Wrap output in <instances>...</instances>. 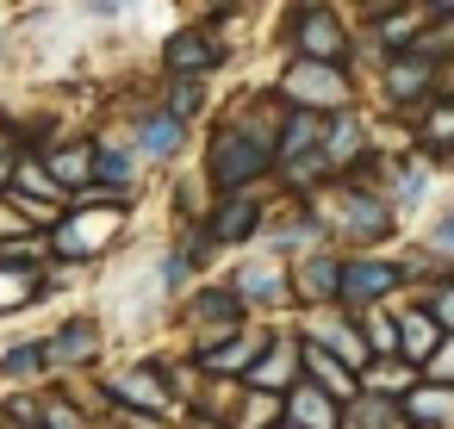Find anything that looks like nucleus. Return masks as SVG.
<instances>
[{"instance_id": "4", "label": "nucleus", "mask_w": 454, "mask_h": 429, "mask_svg": "<svg viewBox=\"0 0 454 429\" xmlns=\"http://www.w3.org/2000/svg\"><path fill=\"white\" fill-rule=\"evenodd\" d=\"M44 342H51V379H75V373H94V367H100V355H106V324H100L94 311H63V317L44 330Z\"/></svg>"}, {"instance_id": "32", "label": "nucleus", "mask_w": 454, "mask_h": 429, "mask_svg": "<svg viewBox=\"0 0 454 429\" xmlns=\"http://www.w3.org/2000/svg\"><path fill=\"white\" fill-rule=\"evenodd\" d=\"M361 324H367V355H380V361H398V317L361 311Z\"/></svg>"}, {"instance_id": "37", "label": "nucleus", "mask_w": 454, "mask_h": 429, "mask_svg": "<svg viewBox=\"0 0 454 429\" xmlns=\"http://www.w3.org/2000/svg\"><path fill=\"white\" fill-rule=\"evenodd\" d=\"M429 243H435V249H442V255H454V212H448V218H442V224H435V237H429Z\"/></svg>"}, {"instance_id": "33", "label": "nucleus", "mask_w": 454, "mask_h": 429, "mask_svg": "<svg viewBox=\"0 0 454 429\" xmlns=\"http://www.w3.org/2000/svg\"><path fill=\"white\" fill-rule=\"evenodd\" d=\"M7 237H32V224H26V212L7 193H0V243H7Z\"/></svg>"}, {"instance_id": "23", "label": "nucleus", "mask_w": 454, "mask_h": 429, "mask_svg": "<svg viewBox=\"0 0 454 429\" xmlns=\"http://www.w3.org/2000/svg\"><path fill=\"white\" fill-rule=\"evenodd\" d=\"M435 355H442V324L429 317V305L404 311V317H398V361H404V367H429Z\"/></svg>"}, {"instance_id": "10", "label": "nucleus", "mask_w": 454, "mask_h": 429, "mask_svg": "<svg viewBox=\"0 0 454 429\" xmlns=\"http://www.w3.org/2000/svg\"><path fill=\"white\" fill-rule=\"evenodd\" d=\"M137 168H144V162H137V150H131L125 137H113V131L94 137V181H88V187H100L106 199H125V206H131V199H137Z\"/></svg>"}, {"instance_id": "6", "label": "nucleus", "mask_w": 454, "mask_h": 429, "mask_svg": "<svg viewBox=\"0 0 454 429\" xmlns=\"http://www.w3.org/2000/svg\"><path fill=\"white\" fill-rule=\"evenodd\" d=\"M280 94H286V106H305V113H342L348 82H342L336 63H311V57H299V63L280 75Z\"/></svg>"}, {"instance_id": "16", "label": "nucleus", "mask_w": 454, "mask_h": 429, "mask_svg": "<svg viewBox=\"0 0 454 429\" xmlns=\"http://www.w3.org/2000/svg\"><path fill=\"white\" fill-rule=\"evenodd\" d=\"M38 162L51 168V181L63 187V199H75V193L94 181V137H69V131H63L51 150H38Z\"/></svg>"}, {"instance_id": "3", "label": "nucleus", "mask_w": 454, "mask_h": 429, "mask_svg": "<svg viewBox=\"0 0 454 429\" xmlns=\"http://www.w3.org/2000/svg\"><path fill=\"white\" fill-rule=\"evenodd\" d=\"M94 386H100V398H106V417L144 410V417H175V423H181V404H175V392H168V367H162V361H131V367H119V373H100Z\"/></svg>"}, {"instance_id": "7", "label": "nucleus", "mask_w": 454, "mask_h": 429, "mask_svg": "<svg viewBox=\"0 0 454 429\" xmlns=\"http://www.w3.org/2000/svg\"><path fill=\"white\" fill-rule=\"evenodd\" d=\"M200 224H206V237H212L218 249H249V243L262 237L268 212H262V199H255V187H249V193H224V199H212Z\"/></svg>"}, {"instance_id": "31", "label": "nucleus", "mask_w": 454, "mask_h": 429, "mask_svg": "<svg viewBox=\"0 0 454 429\" xmlns=\"http://www.w3.org/2000/svg\"><path fill=\"white\" fill-rule=\"evenodd\" d=\"M423 20H429V13H423V7H417V0H411V7H404V13H380V38H386L392 51H404V44H411V38L423 32Z\"/></svg>"}, {"instance_id": "26", "label": "nucleus", "mask_w": 454, "mask_h": 429, "mask_svg": "<svg viewBox=\"0 0 454 429\" xmlns=\"http://www.w3.org/2000/svg\"><path fill=\"white\" fill-rule=\"evenodd\" d=\"M162 113H175L181 125H193L200 113H206V82L200 75H168V88H162V100H156Z\"/></svg>"}, {"instance_id": "29", "label": "nucleus", "mask_w": 454, "mask_h": 429, "mask_svg": "<svg viewBox=\"0 0 454 429\" xmlns=\"http://www.w3.org/2000/svg\"><path fill=\"white\" fill-rule=\"evenodd\" d=\"M404 410H411L417 423H448V417H454V386H442V379H435V386H417V392L404 398Z\"/></svg>"}, {"instance_id": "34", "label": "nucleus", "mask_w": 454, "mask_h": 429, "mask_svg": "<svg viewBox=\"0 0 454 429\" xmlns=\"http://www.w3.org/2000/svg\"><path fill=\"white\" fill-rule=\"evenodd\" d=\"M429 317H435L442 330H454V280H442V286H435V305H429Z\"/></svg>"}, {"instance_id": "13", "label": "nucleus", "mask_w": 454, "mask_h": 429, "mask_svg": "<svg viewBox=\"0 0 454 429\" xmlns=\"http://www.w3.org/2000/svg\"><path fill=\"white\" fill-rule=\"evenodd\" d=\"M398 280H404V274H398L392 261H367V255H361V261H342V280H336V305L361 317V311H373V305H380V299H386V292H392Z\"/></svg>"}, {"instance_id": "2", "label": "nucleus", "mask_w": 454, "mask_h": 429, "mask_svg": "<svg viewBox=\"0 0 454 429\" xmlns=\"http://www.w3.org/2000/svg\"><path fill=\"white\" fill-rule=\"evenodd\" d=\"M262 175H274V131H262V125H224L206 144V193L212 199L249 193Z\"/></svg>"}, {"instance_id": "27", "label": "nucleus", "mask_w": 454, "mask_h": 429, "mask_svg": "<svg viewBox=\"0 0 454 429\" xmlns=\"http://www.w3.org/2000/svg\"><path fill=\"white\" fill-rule=\"evenodd\" d=\"M26 311H38V274L0 268V317H26Z\"/></svg>"}, {"instance_id": "36", "label": "nucleus", "mask_w": 454, "mask_h": 429, "mask_svg": "<svg viewBox=\"0 0 454 429\" xmlns=\"http://www.w3.org/2000/svg\"><path fill=\"white\" fill-rule=\"evenodd\" d=\"M13 168H20V150H13V144H0V193L13 187Z\"/></svg>"}, {"instance_id": "14", "label": "nucleus", "mask_w": 454, "mask_h": 429, "mask_svg": "<svg viewBox=\"0 0 454 429\" xmlns=\"http://www.w3.org/2000/svg\"><path fill=\"white\" fill-rule=\"evenodd\" d=\"M231 286H237V299H243L249 311H280V305L293 299V274H286L274 255H249V261L231 274Z\"/></svg>"}, {"instance_id": "15", "label": "nucleus", "mask_w": 454, "mask_h": 429, "mask_svg": "<svg viewBox=\"0 0 454 429\" xmlns=\"http://www.w3.org/2000/svg\"><path fill=\"white\" fill-rule=\"evenodd\" d=\"M392 230V206L373 199L367 187H336V237H355V243H380Z\"/></svg>"}, {"instance_id": "5", "label": "nucleus", "mask_w": 454, "mask_h": 429, "mask_svg": "<svg viewBox=\"0 0 454 429\" xmlns=\"http://www.w3.org/2000/svg\"><path fill=\"white\" fill-rule=\"evenodd\" d=\"M243 317H249V305L237 299L231 280H200V286L181 292V330L193 336V348L224 336V330H243Z\"/></svg>"}, {"instance_id": "19", "label": "nucleus", "mask_w": 454, "mask_h": 429, "mask_svg": "<svg viewBox=\"0 0 454 429\" xmlns=\"http://www.w3.org/2000/svg\"><path fill=\"white\" fill-rule=\"evenodd\" d=\"M299 367H305V379L317 386V392H330L336 404H348V398H361V386H355V367L348 361H336L324 342H311V336H299Z\"/></svg>"}, {"instance_id": "28", "label": "nucleus", "mask_w": 454, "mask_h": 429, "mask_svg": "<svg viewBox=\"0 0 454 429\" xmlns=\"http://www.w3.org/2000/svg\"><path fill=\"white\" fill-rule=\"evenodd\" d=\"M0 268L44 274V268H51V237H44V230H32V237H7V243H0Z\"/></svg>"}, {"instance_id": "20", "label": "nucleus", "mask_w": 454, "mask_h": 429, "mask_svg": "<svg viewBox=\"0 0 454 429\" xmlns=\"http://www.w3.org/2000/svg\"><path fill=\"white\" fill-rule=\"evenodd\" d=\"M44 379H51V342H44V330L0 342V386H44Z\"/></svg>"}, {"instance_id": "1", "label": "nucleus", "mask_w": 454, "mask_h": 429, "mask_svg": "<svg viewBox=\"0 0 454 429\" xmlns=\"http://www.w3.org/2000/svg\"><path fill=\"white\" fill-rule=\"evenodd\" d=\"M125 218H131V206H125V199H106L100 187H82V193L63 206L57 230H51V261L82 268V274H88V268H100V261L119 249Z\"/></svg>"}, {"instance_id": "8", "label": "nucleus", "mask_w": 454, "mask_h": 429, "mask_svg": "<svg viewBox=\"0 0 454 429\" xmlns=\"http://www.w3.org/2000/svg\"><path fill=\"white\" fill-rule=\"evenodd\" d=\"M262 348H268V336H255V330L243 324V330H224V336H212V342H200V348H187V355H193V367H200L206 379H243Z\"/></svg>"}, {"instance_id": "17", "label": "nucleus", "mask_w": 454, "mask_h": 429, "mask_svg": "<svg viewBox=\"0 0 454 429\" xmlns=\"http://www.w3.org/2000/svg\"><path fill=\"white\" fill-rule=\"evenodd\" d=\"M305 379V367H299V336H268V348L255 355V367L243 373V386H255V392H293Z\"/></svg>"}, {"instance_id": "42", "label": "nucleus", "mask_w": 454, "mask_h": 429, "mask_svg": "<svg viewBox=\"0 0 454 429\" xmlns=\"http://www.w3.org/2000/svg\"><path fill=\"white\" fill-rule=\"evenodd\" d=\"M448 162H454V144H448Z\"/></svg>"}, {"instance_id": "18", "label": "nucleus", "mask_w": 454, "mask_h": 429, "mask_svg": "<svg viewBox=\"0 0 454 429\" xmlns=\"http://www.w3.org/2000/svg\"><path fill=\"white\" fill-rule=\"evenodd\" d=\"M324 131H330V113H305V106H293V113L274 125V168H286V162L324 150Z\"/></svg>"}, {"instance_id": "30", "label": "nucleus", "mask_w": 454, "mask_h": 429, "mask_svg": "<svg viewBox=\"0 0 454 429\" xmlns=\"http://www.w3.org/2000/svg\"><path fill=\"white\" fill-rule=\"evenodd\" d=\"M392 410H398V404L380 398V392H373V398H348V404H342V429H392Z\"/></svg>"}, {"instance_id": "12", "label": "nucleus", "mask_w": 454, "mask_h": 429, "mask_svg": "<svg viewBox=\"0 0 454 429\" xmlns=\"http://www.w3.org/2000/svg\"><path fill=\"white\" fill-rule=\"evenodd\" d=\"M187 131H193V125H181L175 113H162V106H144L125 144H131V150H137V162L150 168V162H175V156L187 150Z\"/></svg>"}, {"instance_id": "22", "label": "nucleus", "mask_w": 454, "mask_h": 429, "mask_svg": "<svg viewBox=\"0 0 454 429\" xmlns=\"http://www.w3.org/2000/svg\"><path fill=\"white\" fill-rule=\"evenodd\" d=\"M386 94H392L398 106H429V100H435V63L398 51V57L386 63Z\"/></svg>"}, {"instance_id": "25", "label": "nucleus", "mask_w": 454, "mask_h": 429, "mask_svg": "<svg viewBox=\"0 0 454 429\" xmlns=\"http://www.w3.org/2000/svg\"><path fill=\"white\" fill-rule=\"evenodd\" d=\"M44 429H106L100 417L82 410V398L63 379H44Z\"/></svg>"}, {"instance_id": "11", "label": "nucleus", "mask_w": 454, "mask_h": 429, "mask_svg": "<svg viewBox=\"0 0 454 429\" xmlns=\"http://www.w3.org/2000/svg\"><path fill=\"white\" fill-rule=\"evenodd\" d=\"M286 32H293V51L299 57H311V63H336L342 69V20L330 13V7H299L293 20H286Z\"/></svg>"}, {"instance_id": "38", "label": "nucleus", "mask_w": 454, "mask_h": 429, "mask_svg": "<svg viewBox=\"0 0 454 429\" xmlns=\"http://www.w3.org/2000/svg\"><path fill=\"white\" fill-rule=\"evenodd\" d=\"M237 7V0H206V13H231Z\"/></svg>"}, {"instance_id": "40", "label": "nucleus", "mask_w": 454, "mask_h": 429, "mask_svg": "<svg viewBox=\"0 0 454 429\" xmlns=\"http://www.w3.org/2000/svg\"><path fill=\"white\" fill-rule=\"evenodd\" d=\"M268 429H293V423H286V417H280V423H268Z\"/></svg>"}, {"instance_id": "21", "label": "nucleus", "mask_w": 454, "mask_h": 429, "mask_svg": "<svg viewBox=\"0 0 454 429\" xmlns=\"http://www.w3.org/2000/svg\"><path fill=\"white\" fill-rule=\"evenodd\" d=\"M280 417L293 429H342V404L330 392H317L311 379H299L293 392H280Z\"/></svg>"}, {"instance_id": "24", "label": "nucleus", "mask_w": 454, "mask_h": 429, "mask_svg": "<svg viewBox=\"0 0 454 429\" xmlns=\"http://www.w3.org/2000/svg\"><path fill=\"white\" fill-rule=\"evenodd\" d=\"M336 280H342V261L311 249V255L293 268V299H305V305H336Z\"/></svg>"}, {"instance_id": "35", "label": "nucleus", "mask_w": 454, "mask_h": 429, "mask_svg": "<svg viewBox=\"0 0 454 429\" xmlns=\"http://www.w3.org/2000/svg\"><path fill=\"white\" fill-rule=\"evenodd\" d=\"M137 0H82V13L88 20H119V13H131Z\"/></svg>"}, {"instance_id": "9", "label": "nucleus", "mask_w": 454, "mask_h": 429, "mask_svg": "<svg viewBox=\"0 0 454 429\" xmlns=\"http://www.w3.org/2000/svg\"><path fill=\"white\" fill-rule=\"evenodd\" d=\"M218 63H224V44L206 26H181V32L162 38V75H200L206 82Z\"/></svg>"}, {"instance_id": "41", "label": "nucleus", "mask_w": 454, "mask_h": 429, "mask_svg": "<svg viewBox=\"0 0 454 429\" xmlns=\"http://www.w3.org/2000/svg\"><path fill=\"white\" fill-rule=\"evenodd\" d=\"M299 7H324V0H299Z\"/></svg>"}, {"instance_id": "39", "label": "nucleus", "mask_w": 454, "mask_h": 429, "mask_svg": "<svg viewBox=\"0 0 454 429\" xmlns=\"http://www.w3.org/2000/svg\"><path fill=\"white\" fill-rule=\"evenodd\" d=\"M7 51H13V32H0V57H7Z\"/></svg>"}]
</instances>
